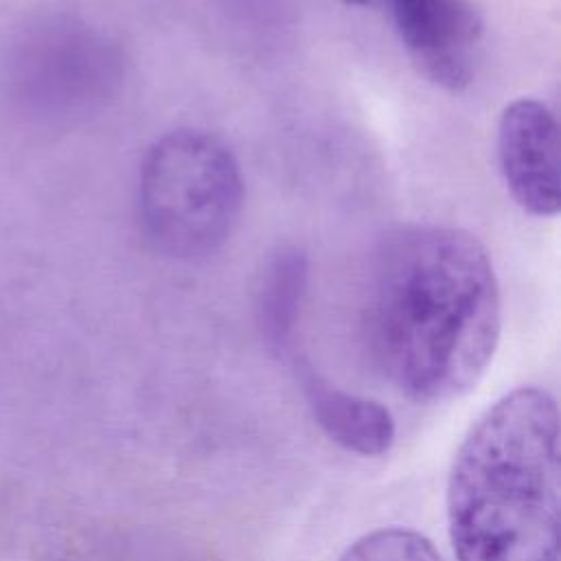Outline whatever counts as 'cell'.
I'll return each instance as SVG.
<instances>
[{
	"label": "cell",
	"mask_w": 561,
	"mask_h": 561,
	"mask_svg": "<svg viewBox=\"0 0 561 561\" xmlns=\"http://www.w3.org/2000/svg\"><path fill=\"white\" fill-rule=\"evenodd\" d=\"M500 324L493 263L473 234L408 224L379 241L364 331L377 370L401 394L419 403L465 394L486 370Z\"/></svg>",
	"instance_id": "6da1fadb"
},
{
	"label": "cell",
	"mask_w": 561,
	"mask_h": 561,
	"mask_svg": "<svg viewBox=\"0 0 561 561\" xmlns=\"http://www.w3.org/2000/svg\"><path fill=\"white\" fill-rule=\"evenodd\" d=\"M309 261L298 248L285 245L276 250L256 287V313L265 337L272 344H285L294 331L300 305L307 291Z\"/></svg>",
	"instance_id": "ba28073f"
},
{
	"label": "cell",
	"mask_w": 561,
	"mask_h": 561,
	"mask_svg": "<svg viewBox=\"0 0 561 561\" xmlns=\"http://www.w3.org/2000/svg\"><path fill=\"white\" fill-rule=\"evenodd\" d=\"M497 162L513 199L535 217H554L561 206L559 123L537 99H515L497 123Z\"/></svg>",
	"instance_id": "8992f818"
},
{
	"label": "cell",
	"mask_w": 561,
	"mask_h": 561,
	"mask_svg": "<svg viewBox=\"0 0 561 561\" xmlns=\"http://www.w3.org/2000/svg\"><path fill=\"white\" fill-rule=\"evenodd\" d=\"M458 561L559 559V410L541 388L497 399L460 443L447 480Z\"/></svg>",
	"instance_id": "7a4b0ae2"
},
{
	"label": "cell",
	"mask_w": 561,
	"mask_h": 561,
	"mask_svg": "<svg viewBox=\"0 0 561 561\" xmlns=\"http://www.w3.org/2000/svg\"><path fill=\"white\" fill-rule=\"evenodd\" d=\"M344 4H351V7H379L381 0H342Z\"/></svg>",
	"instance_id": "30bf717a"
},
{
	"label": "cell",
	"mask_w": 561,
	"mask_h": 561,
	"mask_svg": "<svg viewBox=\"0 0 561 561\" xmlns=\"http://www.w3.org/2000/svg\"><path fill=\"white\" fill-rule=\"evenodd\" d=\"M414 68L434 85L462 90L482 53L484 24L473 0H381Z\"/></svg>",
	"instance_id": "5b68a950"
},
{
	"label": "cell",
	"mask_w": 561,
	"mask_h": 561,
	"mask_svg": "<svg viewBox=\"0 0 561 561\" xmlns=\"http://www.w3.org/2000/svg\"><path fill=\"white\" fill-rule=\"evenodd\" d=\"M241 206V169L221 138L175 129L147 149L138 173V215L156 250L173 259L217 252Z\"/></svg>",
	"instance_id": "3957f363"
},
{
	"label": "cell",
	"mask_w": 561,
	"mask_h": 561,
	"mask_svg": "<svg viewBox=\"0 0 561 561\" xmlns=\"http://www.w3.org/2000/svg\"><path fill=\"white\" fill-rule=\"evenodd\" d=\"M11 66L22 99L48 107L90 103L110 83L114 59L105 44L77 24H46L18 42Z\"/></svg>",
	"instance_id": "277c9868"
},
{
	"label": "cell",
	"mask_w": 561,
	"mask_h": 561,
	"mask_svg": "<svg viewBox=\"0 0 561 561\" xmlns=\"http://www.w3.org/2000/svg\"><path fill=\"white\" fill-rule=\"evenodd\" d=\"M302 392L320 430L342 449L381 456L394 443V419L386 405L346 392L313 370H302Z\"/></svg>",
	"instance_id": "52a82bcc"
},
{
	"label": "cell",
	"mask_w": 561,
	"mask_h": 561,
	"mask_svg": "<svg viewBox=\"0 0 561 561\" xmlns=\"http://www.w3.org/2000/svg\"><path fill=\"white\" fill-rule=\"evenodd\" d=\"M337 561H443V557L416 530L379 528L353 541Z\"/></svg>",
	"instance_id": "9c48e42d"
}]
</instances>
